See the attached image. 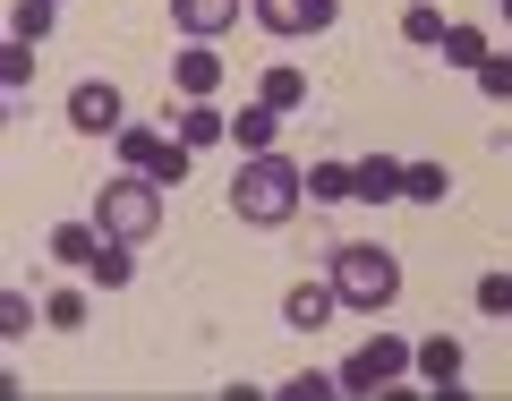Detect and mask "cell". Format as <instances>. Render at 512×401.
<instances>
[{
    "instance_id": "7a4b0ae2",
    "label": "cell",
    "mask_w": 512,
    "mask_h": 401,
    "mask_svg": "<svg viewBox=\"0 0 512 401\" xmlns=\"http://www.w3.org/2000/svg\"><path fill=\"white\" fill-rule=\"evenodd\" d=\"M325 282H333V299H342V308L384 316L393 299H402V256L376 248V239H342V248L325 256Z\"/></svg>"
},
{
    "instance_id": "4fadbf2b",
    "label": "cell",
    "mask_w": 512,
    "mask_h": 401,
    "mask_svg": "<svg viewBox=\"0 0 512 401\" xmlns=\"http://www.w3.org/2000/svg\"><path fill=\"white\" fill-rule=\"evenodd\" d=\"M86 282L128 291V282H137V248H128V239H103V248H94V265H86Z\"/></svg>"
},
{
    "instance_id": "52a82bcc",
    "label": "cell",
    "mask_w": 512,
    "mask_h": 401,
    "mask_svg": "<svg viewBox=\"0 0 512 401\" xmlns=\"http://www.w3.org/2000/svg\"><path fill=\"white\" fill-rule=\"evenodd\" d=\"M342 0H256V26L265 35H325Z\"/></svg>"
},
{
    "instance_id": "9c48e42d",
    "label": "cell",
    "mask_w": 512,
    "mask_h": 401,
    "mask_svg": "<svg viewBox=\"0 0 512 401\" xmlns=\"http://www.w3.org/2000/svg\"><path fill=\"white\" fill-rule=\"evenodd\" d=\"M171 86H180L188 103H214V86H222V60H214V43H188V52L171 60Z\"/></svg>"
},
{
    "instance_id": "4316f807",
    "label": "cell",
    "mask_w": 512,
    "mask_h": 401,
    "mask_svg": "<svg viewBox=\"0 0 512 401\" xmlns=\"http://www.w3.org/2000/svg\"><path fill=\"white\" fill-rule=\"evenodd\" d=\"M26 325H35V299L9 291V299H0V342H26Z\"/></svg>"
},
{
    "instance_id": "d6986e66",
    "label": "cell",
    "mask_w": 512,
    "mask_h": 401,
    "mask_svg": "<svg viewBox=\"0 0 512 401\" xmlns=\"http://www.w3.org/2000/svg\"><path fill=\"white\" fill-rule=\"evenodd\" d=\"M308 197L316 205H350L359 188H350V163H308Z\"/></svg>"
},
{
    "instance_id": "cb8c5ba5",
    "label": "cell",
    "mask_w": 512,
    "mask_h": 401,
    "mask_svg": "<svg viewBox=\"0 0 512 401\" xmlns=\"http://www.w3.org/2000/svg\"><path fill=\"white\" fill-rule=\"evenodd\" d=\"M9 35H18V43H43V35H52V0H18V9H9Z\"/></svg>"
},
{
    "instance_id": "f1b7e54d",
    "label": "cell",
    "mask_w": 512,
    "mask_h": 401,
    "mask_svg": "<svg viewBox=\"0 0 512 401\" xmlns=\"http://www.w3.org/2000/svg\"><path fill=\"white\" fill-rule=\"evenodd\" d=\"M504 26H512V0H504Z\"/></svg>"
},
{
    "instance_id": "277c9868",
    "label": "cell",
    "mask_w": 512,
    "mask_h": 401,
    "mask_svg": "<svg viewBox=\"0 0 512 401\" xmlns=\"http://www.w3.org/2000/svg\"><path fill=\"white\" fill-rule=\"evenodd\" d=\"M111 146H120V163H128V171H146L154 188H180V180H188V163H197V154L180 146V128H171V137H163V128H120Z\"/></svg>"
},
{
    "instance_id": "7c38bea8",
    "label": "cell",
    "mask_w": 512,
    "mask_h": 401,
    "mask_svg": "<svg viewBox=\"0 0 512 401\" xmlns=\"http://www.w3.org/2000/svg\"><path fill=\"white\" fill-rule=\"evenodd\" d=\"M350 188H359V205L402 197V163H393V154H367V163H350Z\"/></svg>"
},
{
    "instance_id": "5bb4252c",
    "label": "cell",
    "mask_w": 512,
    "mask_h": 401,
    "mask_svg": "<svg viewBox=\"0 0 512 401\" xmlns=\"http://www.w3.org/2000/svg\"><path fill=\"white\" fill-rule=\"evenodd\" d=\"M231 137H239L248 154H274V137H282V111H274V103H248V111L231 120Z\"/></svg>"
},
{
    "instance_id": "3957f363",
    "label": "cell",
    "mask_w": 512,
    "mask_h": 401,
    "mask_svg": "<svg viewBox=\"0 0 512 401\" xmlns=\"http://www.w3.org/2000/svg\"><path fill=\"white\" fill-rule=\"evenodd\" d=\"M94 222H103V239H128V248H146V239L163 231V188H154L146 171H128V180H111L103 197H94Z\"/></svg>"
},
{
    "instance_id": "5b68a950",
    "label": "cell",
    "mask_w": 512,
    "mask_h": 401,
    "mask_svg": "<svg viewBox=\"0 0 512 401\" xmlns=\"http://www.w3.org/2000/svg\"><path fill=\"white\" fill-rule=\"evenodd\" d=\"M402 367H410V342L402 333H376L367 350L342 359V393H384V384H402Z\"/></svg>"
},
{
    "instance_id": "d4e9b609",
    "label": "cell",
    "mask_w": 512,
    "mask_h": 401,
    "mask_svg": "<svg viewBox=\"0 0 512 401\" xmlns=\"http://www.w3.org/2000/svg\"><path fill=\"white\" fill-rule=\"evenodd\" d=\"M43 325H52V333H77V325H86V291H52V299H43Z\"/></svg>"
},
{
    "instance_id": "603a6c76",
    "label": "cell",
    "mask_w": 512,
    "mask_h": 401,
    "mask_svg": "<svg viewBox=\"0 0 512 401\" xmlns=\"http://www.w3.org/2000/svg\"><path fill=\"white\" fill-rule=\"evenodd\" d=\"M470 77H478V94H487V103H512V52H487Z\"/></svg>"
},
{
    "instance_id": "484cf974",
    "label": "cell",
    "mask_w": 512,
    "mask_h": 401,
    "mask_svg": "<svg viewBox=\"0 0 512 401\" xmlns=\"http://www.w3.org/2000/svg\"><path fill=\"white\" fill-rule=\"evenodd\" d=\"M478 316H512V274H478Z\"/></svg>"
},
{
    "instance_id": "ffe728a7",
    "label": "cell",
    "mask_w": 512,
    "mask_h": 401,
    "mask_svg": "<svg viewBox=\"0 0 512 401\" xmlns=\"http://www.w3.org/2000/svg\"><path fill=\"white\" fill-rule=\"evenodd\" d=\"M0 86H9V94H26V86H35V43H18V35L0 43Z\"/></svg>"
},
{
    "instance_id": "9a60e30c",
    "label": "cell",
    "mask_w": 512,
    "mask_h": 401,
    "mask_svg": "<svg viewBox=\"0 0 512 401\" xmlns=\"http://www.w3.org/2000/svg\"><path fill=\"white\" fill-rule=\"evenodd\" d=\"M222 137H231V120H222L214 103H188V111H180V146H188V154H197V146H222Z\"/></svg>"
},
{
    "instance_id": "8992f818",
    "label": "cell",
    "mask_w": 512,
    "mask_h": 401,
    "mask_svg": "<svg viewBox=\"0 0 512 401\" xmlns=\"http://www.w3.org/2000/svg\"><path fill=\"white\" fill-rule=\"evenodd\" d=\"M69 128H77V137H120V128H128L120 86H111V77H86V86L69 94Z\"/></svg>"
},
{
    "instance_id": "30bf717a",
    "label": "cell",
    "mask_w": 512,
    "mask_h": 401,
    "mask_svg": "<svg viewBox=\"0 0 512 401\" xmlns=\"http://www.w3.org/2000/svg\"><path fill=\"white\" fill-rule=\"evenodd\" d=\"M410 367H419L436 393H453V384H461V342H453V333H427V342H410Z\"/></svg>"
},
{
    "instance_id": "83f0119b",
    "label": "cell",
    "mask_w": 512,
    "mask_h": 401,
    "mask_svg": "<svg viewBox=\"0 0 512 401\" xmlns=\"http://www.w3.org/2000/svg\"><path fill=\"white\" fill-rule=\"evenodd\" d=\"M325 393H342V376H316V367H308V376L282 384V401H325Z\"/></svg>"
},
{
    "instance_id": "8fae6325",
    "label": "cell",
    "mask_w": 512,
    "mask_h": 401,
    "mask_svg": "<svg viewBox=\"0 0 512 401\" xmlns=\"http://www.w3.org/2000/svg\"><path fill=\"white\" fill-rule=\"evenodd\" d=\"M171 18L188 26V43H214L222 26H239V0H171Z\"/></svg>"
},
{
    "instance_id": "ba28073f",
    "label": "cell",
    "mask_w": 512,
    "mask_h": 401,
    "mask_svg": "<svg viewBox=\"0 0 512 401\" xmlns=\"http://www.w3.org/2000/svg\"><path fill=\"white\" fill-rule=\"evenodd\" d=\"M333 316H342V299H333V282H299V291L282 299V325H291V333H325Z\"/></svg>"
},
{
    "instance_id": "2e32d148",
    "label": "cell",
    "mask_w": 512,
    "mask_h": 401,
    "mask_svg": "<svg viewBox=\"0 0 512 401\" xmlns=\"http://www.w3.org/2000/svg\"><path fill=\"white\" fill-rule=\"evenodd\" d=\"M94 248H103V222H60V231H52L60 265H94Z\"/></svg>"
},
{
    "instance_id": "6da1fadb",
    "label": "cell",
    "mask_w": 512,
    "mask_h": 401,
    "mask_svg": "<svg viewBox=\"0 0 512 401\" xmlns=\"http://www.w3.org/2000/svg\"><path fill=\"white\" fill-rule=\"evenodd\" d=\"M299 205H308V171H299L291 154H248V163L231 171V214L256 222V231H282Z\"/></svg>"
},
{
    "instance_id": "44dd1931",
    "label": "cell",
    "mask_w": 512,
    "mask_h": 401,
    "mask_svg": "<svg viewBox=\"0 0 512 401\" xmlns=\"http://www.w3.org/2000/svg\"><path fill=\"white\" fill-rule=\"evenodd\" d=\"M444 60H453V69H478V60H487V35H478V26H444V43H436Z\"/></svg>"
},
{
    "instance_id": "7402d4cb",
    "label": "cell",
    "mask_w": 512,
    "mask_h": 401,
    "mask_svg": "<svg viewBox=\"0 0 512 401\" xmlns=\"http://www.w3.org/2000/svg\"><path fill=\"white\" fill-rule=\"evenodd\" d=\"M402 43H444V9L436 0H410L402 9Z\"/></svg>"
},
{
    "instance_id": "e0dca14e",
    "label": "cell",
    "mask_w": 512,
    "mask_h": 401,
    "mask_svg": "<svg viewBox=\"0 0 512 401\" xmlns=\"http://www.w3.org/2000/svg\"><path fill=\"white\" fill-rule=\"evenodd\" d=\"M402 197H410V205H444V197H453L444 163H402Z\"/></svg>"
},
{
    "instance_id": "ac0fdd59",
    "label": "cell",
    "mask_w": 512,
    "mask_h": 401,
    "mask_svg": "<svg viewBox=\"0 0 512 401\" xmlns=\"http://www.w3.org/2000/svg\"><path fill=\"white\" fill-rule=\"evenodd\" d=\"M256 103L299 111V103H308V77H299V69H265V77H256Z\"/></svg>"
}]
</instances>
